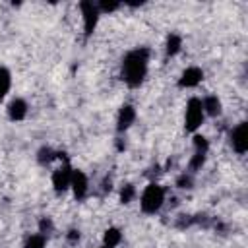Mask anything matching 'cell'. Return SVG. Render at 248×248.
<instances>
[{
	"mask_svg": "<svg viewBox=\"0 0 248 248\" xmlns=\"http://www.w3.org/2000/svg\"><path fill=\"white\" fill-rule=\"evenodd\" d=\"M203 159H205V153H200V151H196L194 159L190 161V169H198V167H202V165H203Z\"/></svg>",
	"mask_w": 248,
	"mask_h": 248,
	"instance_id": "e0dca14e",
	"label": "cell"
},
{
	"mask_svg": "<svg viewBox=\"0 0 248 248\" xmlns=\"http://www.w3.org/2000/svg\"><path fill=\"white\" fill-rule=\"evenodd\" d=\"M70 180H72V169H70L68 165L56 169L54 174H52V184H54V188H56L58 192H60V190H66V188L70 186Z\"/></svg>",
	"mask_w": 248,
	"mask_h": 248,
	"instance_id": "8992f818",
	"label": "cell"
},
{
	"mask_svg": "<svg viewBox=\"0 0 248 248\" xmlns=\"http://www.w3.org/2000/svg\"><path fill=\"white\" fill-rule=\"evenodd\" d=\"M134 118H136V112H134V108H132L130 105L122 107V110H120V116H118V130H124V128H128V126L134 122Z\"/></svg>",
	"mask_w": 248,
	"mask_h": 248,
	"instance_id": "30bf717a",
	"label": "cell"
},
{
	"mask_svg": "<svg viewBox=\"0 0 248 248\" xmlns=\"http://www.w3.org/2000/svg\"><path fill=\"white\" fill-rule=\"evenodd\" d=\"M194 145H196V151H200V153H205V151H207V141H205V138L196 136V138H194Z\"/></svg>",
	"mask_w": 248,
	"mask_h": 248,
	"instance_id": "2e32d148",
	"label": "cell"
},
{
	"mask_svg": "<svg viewBox=\"0 0 248 248\" xmlns=\"http://www.w3.org/2000/svg\"><path fill=\"white\" fill-rule=\"evenodd\" d=\"M203 120V107L200 99H190L186 107V130L194 132Z\"/></svg>",
	"mask_w": 248,
	"mask_h": 248,
	"instance_id": "3957f363",
	"label": "cell"
},
{
	"mask_svg": "<svg viewBox=\"0 0 248 248\" xmlns=\"http://www.w3.org/2000/svg\"><path fill=\"white\" fill-rule=\"evenodd\" d=\"M70 186L74 188L76 198H83V196H85V192H87V178H85V174H83V172H79V170H72Z\"/></svg>",
	"mask_w": 248,
	"mask_h": 248,
	"instance_id": "52a82bcc",
	"label": "cell"
},
{
	"mask_svg": "<svg viewBox=\"0 0 248 248\" xmlns=\"http://www.w3.org/2000/svg\"><path fill=\"white\" fill-rule=\"evenodd\" d=\"M202 78H203V74L200 68H188L180 78V85L182 87H194L202 81Z\"/></svg>",
	"mask_w": 248,
	"mask_h": 248,
	"instance_id": "ba28073f",
	"label": "cell"
},
{
	"mask_svg": "<svg viewBox=\"0 0 248 248\" xmlns=\"http://www.w3.org/2000/svg\"><path fill=\"white\" fill-rule=\"evenodd\" d=\"M99 8H101V10H105V12H110V10H116V8H118V4H107V2H103Z\"/></svg>",
	"mask_w": 248,
	"mask_h": 248,
	"instance_id": "ffe728a7",
	"label": "cell"
},
{
	"mask_svg": "<svg viewBox=\"0 0 248 248\" xmlns=\"http://www.w3.org/2000/svg\"><path fill=\"white\" fill-rule=\"evenodd\" d=\"M178 48H180V37L170 35L169 41H167V52L169 54H174V52H178Z\"/></svg>",
	"mask_w": 248,
	"mask_h": 248,
	"instance_id": "5bb4252c",
	"label": "cell"
},
{
	"mask_svg": "<svg viewBox=\"0 0 248 248\" xmlns=\"http://www.w3.org/2000/svg\"><path fill=\"white\" fill-rule=\"evenodd\" d=\"M79 8H81V12H83L85 35H91L93 29H95V25H97V14H99V10H97V6H93L91 2H81Z\"/></svg>",
	"mask_w": 248,
	"mask_h": 248,
	"instance_id": "5b68a950",
	"label": "cell"
},
{
	"mask_svg": "<svg viewBox=\"0 0 248 248\" xmlns=\"http://www.w3.org/2000/svg\"><path fill=\"white\" fill-rule=\"evenodd\" d=\"M120 242V232L118 229H108L105 232V248H114Z\"/></svg>",
	"mask_w": 248,
	"mask_h": 248,
	"instance_id": "7c38bea8",
	"label": "cell"
},
{
	"mask_svg": "<svg viewBox=\"0 0 248 248\" xmlns=\"http://www.w3.org/2000/svg\"><path fill=\"white\" fill-rule=\"evenodd\" d=\"M246 122H240L234 130H232V134H231V143H232V147L238 151V153H244L246 149H248V132H246Z\"/></svg>",
	"mask_w": 248,
	"mask_h": 248,
	"instance_id": "277c9868",
	"label": "cell"
},
{
	"mask_svg": "<svg viewBox=\"0 0 248 248\" xmlns=\"http://www.w3.org/2000/svg\"><path fill=\"white\" fill-rule=\"evenodd\" d=\"M103 248H105V246H103Z\"/></svg>",
	"mask_w": 248,
	"mask_h": 248,
	"instance_id": "44dd1931",
	"label": "cell"
},
{
	"mask_svg": "<svg viewBox=\"0 0 248 248\" xmlns=\"http://www.w3.org/2000/svg\"><path fill=\"white\" fill-rule=\"evenodd\" d=\"M147 50L145 48H138L126 54L124 62H122V78L128 85L136 87L141 83L145 70H147Z\"/></svg>",
	"mask_w": 248,
	"mask_h": 248,
	"instance_id": "6da1fadb",
	"label": "cell"
},
{
	"mask_svg": "<svg viewBox=\"0 0 248 248\" xmlns=\"http://www.w3.org/2000/svg\"><path fill=\"white\" fill-rule=\"evenodd\" d=\"M202 107H203V112H207L211 116H215V114L221 112V103H219L217 97H205L202 101Z\"/></svg>",
	"mask_w": 248,
	"mask_h": 248,
	"instance_id": "8fae6325",
	"label": "cell"
},
{
	"mask_svg": "<svg viewBox=\"0 0 248 248\" xmlns=\"http://www.w3.org/2000/svg\"><path fill=\"white\" fill-rule=\"evenodd\" d=\"M25 248H45V236H43V234H33V236L27 240Z\"/></svg>",
	"mask_w": 248,
	"mask_h": 248,
	"instance_id": "9a60e30c",
	"label": "cell"
},
{
	"mask_svg": "<svg viewBox=\"0 0 248 248\" xmlns=\"http://www.w3.org/2000/svg\"><path fill=\"white\" fill-rule=\"evenodd\" d=\"M190 182H192V180H190L188 176H180V178H178V186H180V188H190Z\"/></svg>",
	"mask_w": 248,
	"mask_h": 248,
	"instance_id": "d6986e66",
	"label": "cell"
},
{
	"mask_svg": "<svg viewBox=\"0 0 248 248\" xmlns=\"http://www.w3.org/2000/svg\"><path fill=\"white\" fill-rule=\"evenodd\" d=\"M132 196H134V186H124V190H122V202L128 203L132 200Z\"/></svg>",
	"mask_w": 248,
	"mask_h": 248,
	"instance_id": "ac0fdd59",
	"label": "cell"
},
{
	"mask_svg": "<svg viewBox=\"0 0 248 248\" xmlns=\"http://www.w3.org/2000/svg\"><path fill=\"white\" fill-rule=\"evenodd\" d=\"M8 114H10L12 120H21V118H25V114H27V105H25V101H21V99L12 101V103H10V108H8Z\"/></svg>",
	"mask_w": 248,
	"mask_h": 248,
	"instance_id": "9c48e42d",
	"label": "cell"
},
{
	"mask_svg": "<svg viewBox=\"0 0 248 248\" xmlns=\"http://www.w3.org/2000/svg\"><path fill=\"white\" fill-rule=\"evenodd\" d=\"M8 89H10V72L6 68H0V99H4Z\"/></svg>",
	"mask_w": 248,
	"mask_h": 248,
	"instance_id": "4fadbf2b",
	"label": "cell"
},
{
	"mask_svg": "<svg viewBox=\"0 0 248 248\" xmlns=\"http://www.w3.org/2000/svg\"><path fill=\"white\" fill-rule=\"evenodd\" d=\"M163 200H165L163 188L157 184H149L141 194V209L145 213H155L163 205Z\"/></svg>",
	"mask_w": 248,
	"mask_h": 248,
	"instance_id": "7a4b0ae2",
	"label": "cell"
}]
</instances>
